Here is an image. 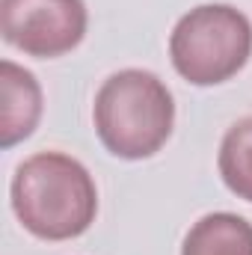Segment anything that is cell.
<instances>
[{
    "mask_svg": "<svg viewBox=\"0 0 252 255\" xmlns=\"http://www.w3.org/2000/svg\"><path fill=\"white\" fill-rule=\"evenodd\" d=\"M12 211L42 241H71L98 214V190L89 169L63 151L27 157L12 178Z\"/></svg>",
    "mask_w": 252,
    "mask_h": 255,
    "instance_id": "1",
    "label": "cell"
},
{
    "mask_svg": "<svg viewBox=\"0 0 252 255\" xmlns=\"http://www.w3.org/2000/svg\"><path fill=\"white\" fill-rule=\"evenodd\" d=\"M92 119L110 154L125 160L151 157L172 133V92L145 68H122L101 83Z\"/></svg>",
    "mask_w": 252,
    "mask_h": 255,
    "instance_id": "2",
    "label": "cell"
},
{
    "mask_svg": "<svg viewBox=\"0 0 252 255\" xmlns=\"http://www.w3.org/2000/svg\"><path fill=\"white\" fill-rule=\"evenodd\" d=\"M252 54L250 18L229 3H205L178 18L169 36L175 71L196 86H217L235 77Z\"/></svg>",
    "mask_w": 252,
    "mask_h": 255,
    "instance_id": "3",
    "label": "cell"
},
{
    "mask_svg": "<svg viewBox=\"0 0 252 255\" xmlns=\"http://www.w3.org/2000/svg\"><path fill=\"white\" fill-rule=\"evenodd\" d=\"M83 0H0V33L18 51L51 60L74 51L86 36Z\"/></svg>",
    "mask_w": 252,
    "mask_h": 255,
    "instance_id": "4",
    "label": "cell"
},
{
    "mask_svg": "<svg viewBox=\"0 0 252 255\" xmlns=\"http://www.w3.org/2000/svg\"><path fill=\"white\" fill-rule=\"evenodd\" d=\"M0 95H3V113H0V145L12 148L15 142L27 139L42 116V89L33 71L15 65L12 60L0 63Z\"/></svg>",
    "mask_w": 252,
    "mask_h": 255,
    "instance_id": "5",
    "label": "cell"
},
{
    "mask_svg": "<svg viewBox=\"0 0 252 255\" xmlns=\"http://www.w3.org/2000/svg\"><path fill=\"white\" fill-rule=\"evenodd\" d=\"M181 255H252V223L229 211L208 214L193 223Z\"/></svg>",
    "mask_w": 252,
    "mask_h": 255,
    "instance_id": "6",
    "label": "cell"
},
{
    "mask_svg": "<svg viewBox=\"0 0 252 255\" xmlns=\"http://www.w3.org/2000/svg\"><path fill=\"white\" fill-rule=\"evenodd\" d=\"M220 175L226 187L252 202V116L238 119L220 142Z\"/></svg>",
    "mask_w": 252,
    "mask_h": 255,
    "instance_id": "7",
    "label": "cell"
}]
</instances>
